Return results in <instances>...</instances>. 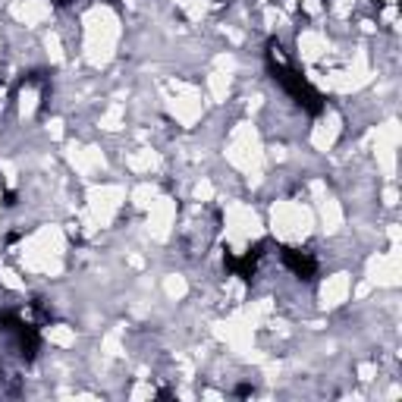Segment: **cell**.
Wrapping results in <instances>:
<instances>
[{"mask_svg":"<svg viewBox=\"0 0 402 402\" xmlns=\"http://www.w3.org/2000/svg\"><path fill=\"white\" fill-rule=\"evenodd\" d=\"M268 63H270V73H274V79L283 85L286 91H289V97L296 101V104H302L308 113H320V107H324V104H320V95L305 82V79H302V75L292 73L283 60L276 57L274 45H270V51H268Z\"/></svg>","mask_w":402,"mask_h":402,"instance_id":"cell-1","label":"cell"},{"mask_svg":"<svg viewBox=\"0 0 402 402\" xmlns=\"http://www.w3.org/2000/svg\"><path fill=\"white\" fill-rule=\"evenodd\" d=\"M0 327L7 330L10 336H16V346H19L23 358H35V352H38V330L32 327V324H25V320L19 318L16 311H3V314H0Z\"/></svg>","mask_w":402,"mask_h":402,"instance_id":"cell-2","label":"cell"},{"mask_svg":"<svg viewBox=\"0 0 402 402\" xmlns=\"http://www.w3.org/2000/svg\"><path fill=\"white\" fill-rule=\"evenodd\" d=\"M283 261H286V268H289L296 276H302V280H311V276L318 274V261H314L308 252H298V248H283Z\"/></svg>","mask_w":402,"mask_h":402,"instance_id":"cell-3","label":"cell"},{"mask_svg":"<svg viewBox=\"0 0 402 402\" xmlns=\"http://www.w3.org/2000/svg\"><path fill=\"white\" fill-rule=\"evenodd\" d=\"M261 248H264V246L248 248L242 258H236V255H226V268H230L236 276H242V280H252L255 268H258V261H261Z\"/></svg>","mask_w":402,"mask_h":402,"instance_id":"cell-4","label":"cell"},{"mask_svg":"<svg viewBox=\"0 0 402 402\" xmlns=\"http://www.w3.org/2000/svg\"><path fill=\"white\" fill-rule=\"evenodd\" d=\"M236 396H252V387H246V383H242V387H236Z\"/></svg>","mask_w":402,"mask_h":402,"instance_id":"cell-5","label":"cell"}]
</instances>
